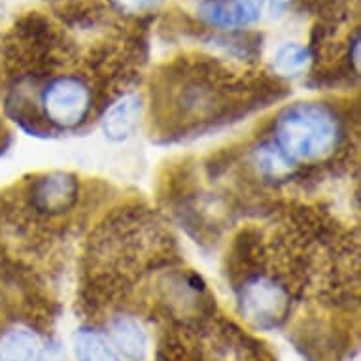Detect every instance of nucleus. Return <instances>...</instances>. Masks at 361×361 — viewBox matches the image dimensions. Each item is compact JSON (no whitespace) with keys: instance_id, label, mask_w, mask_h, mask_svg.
<instances>
[{"instance_id":"1","label":"nucleus","mask_w":361,"mask_h":361,"mask_svg":"<svg viewBox=\"0 0 361 361\" xmlns=\"http://www.w3.org/2000/svg\"><path fill=\"white\" fill-rule=\"evenodd\" d=\"M341 142L335 114L318 102H297L280 114L273 144L295 165L326 159Z\"/></svg>"},{"instance_id":"2","label":"nucleus","mask_w":361,"mask_h":361,"mask_svg":"<svg viewBox=\"0 0 361 361\" xmlns=\"http://www.w3.org/2000/svg\"><path fill=\"white\" fill-rule=\"evenodd\" d=\"M238 312L250 326L273 331L284 324L291 307L290 291L265 274H255L240 286L237 295Z\"/></svg>"},{"instance_id":"3","label":"nucleus","mask_w":361,"mask_h":361,"mask_svg":"<svg viewBox=\"0 0 361 361\" xmlns=\"http://www.w3.org/2000/svg\"><path fill=\"white\" fill-rule=\"evenodd\" d=\"M44 116L63 129H72L85 121L91 110V91L76 76H59L44 87L40 95Z\"/></svg>"},{"instance_id":"4","label":"nucleus","mask_w":361,"mask_h":361,"mask_svg":"<svg viewBox=\"0 0 361 361\" xmlns=\"http://www.w3.org/2000/svg\"><path fill=\"white\" fill-rule=\"evenodd\" d=\"M78 201L76 178L66 172H51L32 185L30 202L36 210L46 214H61Z\"/></svg>"},{"instance_id":"5","label":"nucleus","mask_w":361,"mask_h":361,"mask_svg":"<svg viewBox=\"0 0 361 361\" xmlns=\"http://www.w3.org/2000/svg\"><path fill=\"white\" fill-rule=\"evenodd\" d=\"M108 343L125 361H144L148 357V333L130 316H118L108 326Z\"/></svg>"},{"instance_id":"6","label":"nucleus","mask_w":361,"mask_h":361,"mask_svg":"<svg viewBox=\"0 0 361 361\" xmlns=\"http://www.w3.org/2000/svg\"><path fill=\"white\" fill-rule=\"evenodd\" d=\"M142 116V101L138 95H125L108 108L102 118V133L112 142H123L135 133Z\"/></svg>"},{"instance_id":"7","label":"nucleus","mask_w":361,"mask_h":361,"mask_svg":"<svg viewBox=\"0 0 361 361\" xmlns=\"http://www.w3.org/2000/svg\"><path fill=\"white\" fill-rule=\"evenodd\" d=\"M46 346L30 329L16 327L0 337V361H44Z\"/></svg>"},{"instance_id":"8","label":"nucleus","mask_w":361,"mask_h":361,"mask_svg":"<svg viewBox=\"0 0 361 361\" xmlns=\"http://www.w3.org/2000/svg\"><path fill=\"white\" fill-rule=\"evenodd\" d=\"M74 354L78 361H125L102 333L82 327L74 335Z\"/></svg>"},{"instance_id":"9","label":"nucleus","mask_w":361,"mask_h":361,"mask_svg":"<svg viewBox=\"0 0 361 361\" xmlns=\"http://www.w3.org/2000/svg\"><path fill=\"white\" fill-rule=\"evenodd\" d=\"M199 16L214 27H240L252 23L238 0H204L199 6Z\"/></svg>"},{"instance_id":"10","label":"nucleus","mask_w":361,"mask_h":361,"mask_svg":"<svg viewBox=\"0 0 361 361\" xmlns=\"http://www.w3.org/2000/svg\"><path fill=\"white\" fill-rule=\"evenodd\" d=\"M310 51L299 44H284L273 57V68L280 76H299L310 65Z\"/></svg>"},{"instance_id":"11","label":"nucleus","mask_w":361,"mask_h":361,"mask_svg":"<svg viewBox=\"0 0 361 361\" xmlns=\"http://www.w3.org/2000/svg\"><path fill=\"white\" fill-rule=\"evenodd\" d=\"M255 165L259 166V171L267 176L273 178H282L286 176L291 169V163L288 157H286L282 152H280L273 142L261 146L257 152H255Z\"/></svg>"},{"instance_id":"12","label":"nucleus","mask_w":361,"mask_h":361,"mask_svg":"<svg viewBox=\"0 0 361 361\" xmlns=\"http://www.w3.org/2000/svg\"><path fill=\"white\" fill-rule=\"evenodd\" d=\"M114 6L121 13H130V16H140V13L154 12L163 0H110Z\"/></svg>"},{"instance_id":"13","label":"nucleus","mask_w":361,"mask_h":361,"mask_svg":"<svg viewBox=\"0 0 361 361\" xmlns=\"http://www.w3.org/2000/svg\"><path fill=\"white\" fill-rule=\"evenodd\" d=\"M265 2H269V4H273V6L280 8V6H286L288 2H291V0H265Z\"/></svg>"}]
</instances>
